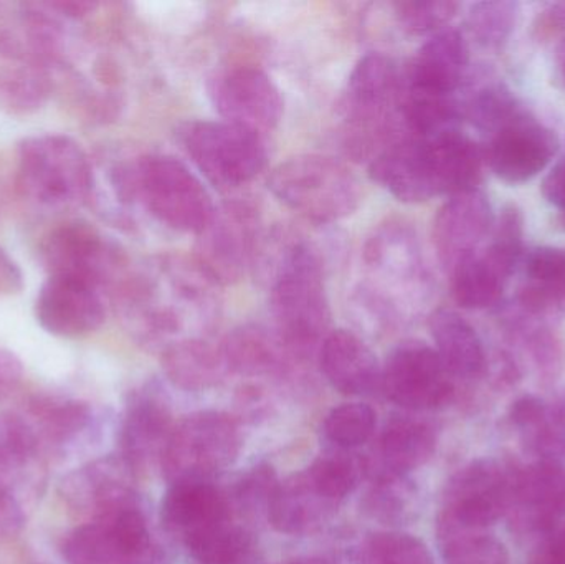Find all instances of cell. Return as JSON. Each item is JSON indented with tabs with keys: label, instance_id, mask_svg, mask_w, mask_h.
<instances>
[{
	"label": "cell",
	"instance_id": "6da1fadb",
	"mask_svg": "<svg viewBox=\"0 0 565 564\" xmlns=\"http://www.w3.org/2000/svg\"><path fill=\"white\" fill-rule=\"evenodd\" d=\"M480 172V148L458 131L397 139L369 166L372 181L408 204L470 191Z\"/></svg>",
	"mask_w": 565,
	"mask_h": 564
},
{
	"label": "cell",
	"instance_id": "7a4b0ae2",
	"mask_svg": "<svg viewBox=\"0 0 565 564\" xmlns=\"http://www.w3.org/2000/svg\"><path fill=\"white\" fill-rule=\"evenodd\" d=\"M17 189L49 211H66L88 202L93 161L85 149L66 135H35L17 149Z\"/></svg>",
	"mask_w": 565,
	"mask_h": 564
},
{
	"label": "cell",
	"instance_id": "3957f363",
	"mask_svg": "<svg viewBox=\"0 0 565 564\" xmlns=\"http://www.w3.org/2000/svg\"><path fill=\"white\" fill-rule=\"evenodd\" d=\"M278 338L296 353H308L328 337L331 324L321 260L311 245L288 247L271 287Z\"/></svg>",
	"mask_w": 565,
	"mask_h": 564
},
{
	"label": "cell",
	"instance_id": "277c9868",
	"mask_svg": "<svg viewBox=\"0 0 565 564\" xmlns=\"http://www.w3.org/2000/svg\"><path fill=\"white\" fill-rule=\"evenodd\" d=\"M404 76L388 56L369 53L352 70L345 95V148L354 158L381 155L401 116ZM371 159V161H372Z\"/></svg>",
	"mask_w": 565,
	"mask_h": 564
},
{
	"label": "cell",
	"instance_id": "5b68a950",
	"mask_svg": "<svg viewBox=\"0 0 565 564\" xmlns=\"http://www.w3.org/2000/svg\"><path fill=\"white\" fill-rule=\"evenodd\" d=\"M268 189L302 217L331 224L354 214L361 204L358 178L344 162L329 156L288 159L271 171Z\"/></svg>",
	"mask_w": 565,
	"mask_h": 564
},
{
	"label": "cell",
	"instance_id": "8992f818",
	"mask_svg": "<svg viewBox=\"0 0 565 564\" xmlns=\"http://www.w3.org/2000/svg\"><path fill=\"white\" fill-rule=\"evenodd\" d=\"M62 555L68 564H171L139 499L76 526L63 542Z\"/></svg>",
	"mask_w": 565,
	"mask_h": 564
},
{
	"label": "cell",
	"instance_id": "52a82bcc",
	"mask_svg": "<svg viewBox=\"0 0 565 564\" xmlns=\"http://www.w3.org/2000/svg\"><path fill=\"white\" fill-rule=\"evenodd\" d=\"M136 199L159 222L188 234H201L215 205L201 179L171 156H142L135 162Z\"/></svg>",
	"mask_w": 565,
	"mask_h": 564
},
{
	"label": "cell",
	"instance_id": "ba28073f",
	"mask_svg": "<svg viewBox=\"0 0 565 564\" xmlns=\"http://www.w3.org/2000/svg\"><path fill=\"white\" fill-rule=\"evenodd\" d=\"M241 447L237 423L227 414L204 411L174 426L159 466L169 483L212 482L237 460Z\"/></svg>",
	"mask_w": 565,
	"mask_h": 564
},
{
	"label": "cell",
	"instance_id": "9c48e42d",
	"mask_svg": "<svg viewBox=\"0 0 565 564\" xmlns=\"http://www.w3.org/2000/svg\"><path fill=\"white\" fill-rule=\"evenodd\" d=\"M178 135L182 148L217 188H241L267 166L264 139L250 129L227 121H189Z\"/></svg>",
	"mask_w": 565,
	"mask_h": 564
},
{
	"label": "cell",
	"instance_id": "30bf717a",
	"mask_svg": "<svg viewBox=\"0 0 565 564\" xmlns=\"http://www.w3.org/2000/svg\"><path fill=\"white\" fill-rule=\"evenodd\" d=\"M40 257L46 274L92 281L103 290L116 280L125 265L118 245L86 222H68L50 232Z\"/></svg>",
	"mask_w": 565,
	"mask_h": 564
},
{
	"label": "cell",
	"instance_id": "8fae6325",
	"mask_svg": "<svg viewBox=\"0 0 565 564\" xmlns=\"http://www.w3.org/2000/svg\"><path fill=\"white\" fill-rule=\"evenodd\" d=\"M198 267L215 284H234L257 255V215L252 207L232 202L215 209L199 234Z\"/></svg>",
	"mask_w": 565,
	"mask_h": 564
},
{
	"label": "cell",
	"instance_id": "7c38bea8",
	"mask_svg": "<svg viewBox=\"0 0 565 564\" xmlns=\"http://www.w3.org/2000/svg\"><path fill=\"white\" fill-rule=\"evenodd\" d=\"M450 373L434 348L420 341L398 344L382 368L385 396L411 411L440 407L454 394Z\"/></svg>",
	"mask_w": 565,
	"mask_h": 564
},
{
	"label": "cell",
	"instance_id": "4fadbf2b",
	"mask_svg": "<svg viewBox=\"0 0 565 564\" xmlns=\"http://www.w3.org/2000/svg\"><path fill=\"white\" fill-rule=\"evenodd\" d=\"M212 103L224 121L257 135L274 131L282 116V96L274 79L257 68H234L212 79Z\"/></svg>",
	"mask_w": 565,
	"mask_h": 564
},
{
	"label": "cell",
	"instance_id": "5bb4252c",
	"mask_svg": "<svg viewBox=\"0 0 565 564\" xmlns=\"http://www.w3.org/2000/svg\"><path fill=\"white\" fill-rule=\"evenodd\" d=\"M35 318L53 337H88L105 321V290L92 281L49 275L36 295Z\"/></svg>",
	"mask_w": 565,
	"mask_h": 564
},
{
	"label": "cell",
	"instance_id": "9a60e30c",
	"mask_svg": "<svg viewBox=\"0 0 565 564\" xmlns=\"http://www.w3.org/2000/svg\"><path fill=\"white\" fill-rule=\"evenodd\" d=\"M493 132L488 162L494 174L510 184H523L536 178L559 148L551 129L520 111Z\"/></svg>",
	"mask_w": 565,
	"mask_h": 564
},
{
	"label": "cell",
	"instance_id": "2e32d148",
	"mask_svg": "<svg viewBox=\"0 0 565 564\" xmlns=\"http://www.w3.org/2000/svg\"><path fill=\"white\" fill-rule=\"evenodd\" d=\"M234 520L227 492L212 482L171 483L162 500V525L184 549Z\"/></svg>",
	"mask_w": 565,
	"mask_h": 564
},
{
	"label": "cell",
	"instance_id": "e0dca14e",
	"mask_svg": "<svg viewBox=\"0 0 565 564\" xmlns=\"http://www.w3.org/2000/svg\"><path fill=\"white\" fill-rule=\"evenodd\" d=\"M19 417L42 459L75 453L92 439L96 427L93 407L68 397H39Z\"/></svg>",
	"mask_w": 565,
	"mask_h": 564
},
{
	"label": "cell",
	"instance_id": "ac0fdd59",
	"mask_svg": "<svg viewBox=\"0 0 565 564\" xmlns=\"http://www.w3.org/2000/svg\"><path fill=\"white\" fill-rule=\"evenodd\" d=\"M172 429L171 409L164 396L154 386L141 387L126 403L119 429V456L138 476L152 464H161Z\"/></svg>",
	"mask_w": 565,
	"mask_h": 564
},
{
	"label": "cell",
	"instance_id": "d6986e66",
	"mask_svg": "<svg viewBox=\"0 0 565 564\" xmlns=\"http://www.w3.org/2000/svg\"><path fill=\"white\" fill-rule=\"evenodd\" d=\"M493 225V212L483 192L470 189L451 195L434 222V244L445 268L451 272L477 254Z\"/></svg>",
	"mask_w": 565,
	"mask_h": 564
},
{
	"label": "cell",
	"instance_id": "ffe728a7",
	"mask_svg": "<svg viewBox=\"0 0 565 564\" xmlns=\"http://www.w3.org/2000/svg\"><path fill=\"white\" fill-rule=\"evenodd\" d=\"M135 479V470L121 456L103 457L70 473L60 492L72 512L92 520L138 500Z\"/></svg>",
	"mask_w": 565,
	"mask_h": 564
},
{
	"label": "cell",
	"instance_id": "44dd1931",
	"mask_svg": "<svg viewBox=\"0 0 565 564\" xmlns=\"http://www.w3.org/2000/svg\"><path fill=\"white\" fill-rule=\"evenodd\" d=\"M504 509V483L491 462H478L461 470L448 487L444 525L478 530L500 519Z\"/></svg>",
	"mask_w": 565,
	"mask_h": 564
},
{
	"label": "cell",
	"instance_id": "7402d4cb",
	"mask_svg": "<svg viewBox=\"0 0 565 564\" xmlns=\"http://www.w3.org/2000/svg\"><path fill=\"white\" fill-rule=\"evenodd\" d=\"M319 363L326 380L345 396H365L381 387L377 358L361 338L349 331H331L324 338Z\"/></svg>",
	"mask_w": 565,
	"mask_h": 564
},
{
	"label": "cell",
	"instance_id": "603a6c76",
	"mask_svg": "<svg viewBox=\"0 0 565 564\" xmlns=\"http://www.w3.org/2000/svg\"><path fill=\"white\" fill-rule=\"evenodd\" d=\"M339 506L341 503L312 480L308 470H302L278 483L267 520L285 535H306L324 525L338 512Z\"/></svg>",
	"mask_w": 565,
	"mask_h": 564
},
{
	"label": "cell",
	"instance_id": "cb8c5ba5",
	"mask_svg": "<svg viewBox=\"0 0 565 564\" xmlns=\"http://www.w3.org/2000/svg\"><path fill=\"white\" fill-rule=\"evenodd\" d=\"M468 65V46L458 30L435 33L415 55L404 85L434 95H454Z\"/></svg>",
	"mask_w": 565,
	"mask_h": 564
},
{
	"label": "cell",
	"instance_id": "d4e9b609",
	"mask_svg": "<svg viewBox=\"0 0 565 564\" xmlns=\"http://www.w3.org/2000/svg\"><path fill=\"white\" fill-rule=\"evenodd\" d=\"M434 430L420 421L395 417L388 421L374 450V457L365 459L367 476L405 477L424 466L435 453Z\"/></svg>",
	"mask_w": 565,
	"mask_h": 564
},
{
	"label": "cell",
	"instance_id": "484cf974",
	"mask_svg": "<svg viewBox=\"0 0 565 564\" xmlns=\"http://www.w3.org/2000/svg\"><path fill=\"white\" fill-rule=\"evenodd\" d=\"M438 357L451 376L475 377L483 371L484 351L477 331L460 315L438 310L430 317Z\"/></svg>",
	"mask_w": 565,
	"mask_h": 564
},
{
	"label": "cell",
	"instance_id": "4316f807",
	"mask_svg": "<svg viewBox=\"0 0 565 564\" xmlns=\"http://www.w3.org/2000/svg\"><path fill=\"white\" fill-rule=\"evenodd\" d=\"M162 368L175 386L202 391L218 383L224 374V353L201 340L171 344L162 353Z\"/></svg>",
	"mask_w": 565,
	"mask_h": 564
},
{
	"label": "cell",
	"instance_id": "83f0119b",
	"mask_svg": "<svg viewBox=\"0 0 565 564\" xmlns=\"http://www.w3.org/2000/svg\"><path fill=\"white\" fill-rule=\"evenodd\" d=\"M450 274L455 300L470 310H481L497 304L508 280V275L480 251L461 262Z\"/></svg>",
	"mask_w": 565,
	"mask_h": 564
},
{
	"label": "cell",
	"instance_id": "f1b7e54d",
	"mask_svg": "<svg viewBox=\"0 0 565 564\" xmlns=\"http://www.w3.org/2000/svg\"><path fill=\"white\" fill-rule=\"evenodd\" d=\"M40 486V464L0 466V539L17 535L26 522L29 500Z\"/></svg>",
	"mask_w": 565,
	"mask_h": 564
},
{
	"label": "cell",
	"instance_id": "f546056e",
	"mask_svg": "<svg viewBox=\"0 0 565 564\" xmlns=\"http://www.w3.org/2000/svg\"><path fill=\"white\" fill-rule=\"evenodd\" d=\"M282 341L260 328H242L225 341L224 360L235 373L258 376L270 374L281 366Z\"/></svg>",
	"mask_w": 565,
	"mask_h": 564
},
{
	"label": "cell",
	"instance_id": "4dcf8cb0",
	"mask_svg": "<svg viewBox=\"0 0 565 564\" xmlns=\"http://www.w3.org/2000/svg\"><path fill=\"white\" fill-rule=\"evenodd\" d=\"M192 564H262L254 533L245 523H225L189 546Z\"/></svg>",
	"mask_w": 565,
	"mask_h": 564
},
{
	"label": "cell",
	"instance_id": "1f68e13d",
	"mask_svg": "<svg viewBox=\"0 0 565 564\" xmlns=\"http://www.w3.org/2000/svg\"><path fill=\"white\" fill-rule=\"evenodd\" d=\"M527 285L523 290V304L531 310H543L551 301L565 297V251L557 247H540L527 255Z\"/></svg>",
	"mask_w": 565,
	"mask_h": 564
},
{
	"label": "cell",
	"instance_id": "d6a6232c",
	"mask_svg": "<svg viewBox=\"0 0 565 564\" xmlns=\"http://www.w3.org/2000/svg\"><path fill=\"white\" fill-rule=\"evenodd\" d=\"M306 470L331 499L342 503L367 476V462L352 450L334 447L322 453Z\"/></svg>",
	"mask_w": 565,
	"mask_h": 564
},
{
	"label": "cell",
	"instance_id": "836d02e7",
	"mask_svg": "<svg viewBox=\"0 0 565 564\" xmlns=\"http://www.w3.org/2000/svg\"><path fill=\"white\" fill-rule=\"evenodd\" d=\"M52 73L33 66L12 65L0 73V102L17 113L39 109L52 93Z\"/></svg>",
	"mask_w": 565,
	"mask_h": 564
},
{
	"label": "cell",
	"instance_id": "e575fe53",
	"mask_svg": "<svg viewBox=\"0 0 565 564\" xmlns=\"http://www.w3.org/2000/svg\"><path fill=\"white\" fill-rule=\"evenodd\" d=\"M278 483L277 473L268 464L252 467L235 482L231 493H227L235 519L241 517L248 526L262 517L268 519L271 497Z\"/></svg>",
	"mask_w": 565,
	"mask_h": 564
},
{
	"label": "cell",
	"instance_id": "d590c367",
	"mask_svg": "<svg viewBox=\"0 0 565 564\" xmlns=\"http://www.w3.org/2000/svg\"><path fill=\"white\" fill-rule=\"evenodd\" d=\"M352 564H434V558L415 536L385 532L375 533L362 542Z\"/></svg>",
	"mask_w": 565,
	"mask_h": 564
},
{
	"label": "cell",
	"instance_id": "8d00e7d4",
	"mask_svg": "<svg viewBox=\"0 0 565 564\" xmlns=\"http://www.w3.org/2000/svg\"><path fill=\"white\" fill-rule=\"evenodd\" d=\"M375 424L377 416L367 404H342L326 417L324 434L332 446L352 450L371 439Z\"/></svg>",
	"mask_w": 565,
	"mask_h": 564
},
{
	"label": "cell",
	"instance_id": "74e56055",
	"mask_svg": "<svg viewBox=\"0 0 565 564\" xmlns=\"http://www.w3.org/2000/svg\"><path fill=\"white\" fill-rule=\"evenodd\" d=\"M516 15L518 3H475L468 13V29L473 39L484 49H500L513 32Z\"/></svg>",
	"mask_w": 565,
	"mask_h": 564
},
{
	"label": "cell",
	"instance_id": "f35d334b",
	"mask_svg": "<svg viewBox=\"0 0 565 564\" xmlns=\"http://www.w3.org/2000/svg\"><path fill=\"white\" fill-rule=\"evenodd\" d=\"M372 489L364 500V510L385 525H394L407 517L414 489L405 477H379L372 479Z\"/></svg>",
	"mask_w": 565,
	"mask_h": 564
},
{
	"label": "cell",
	"instance_id": "ab89813d",
	"mask_svg": "<svg viewBox=\"0 0 565 564\" xmlns=\"http://www.w3.org/2000/svg\"><path fill=\"white\" fill-rule=\"evenodd\" d=\"M523 248V217L516 207H507L501 212L500 221L491 231V242L484 254L510 277L520 260Z\"/></svg>",
	"mask_w": 565,
	"mask_h": 564
},
{
	"label": "cell",
	"instance_id": "60d3db41",
	"mask_svg": "<svg viewBox=\"0 0 565 564\" xmlns=\"http://www.w3.org/2000/svg\"><path fill=\"white\" fill-rule=\"evenodd\" d=\"M395 15L405 30L427 33L447 25L458 12V3L450 0H405L394 3Z\"/></svg>",
	"mask_w": 565,
	"mask_h": 564
},
{
	"label": "cell",
	"instance_id": "b9f144b4",
	"mask_svg": "<svg viewBox=\"0 0 565 564\" xmlns=\"http://www.w3.org/2000/svg\"><path fill=\"white\" fill-rule=\"evenodd\" d=\"M42 462L19 414H0V466Z\"/></svg>",
	"mask_w": 565,
	"mask_h": 564
},
{
	"label": "cell",
	"instance_id": "7bdbcfd3",
	"mask_svg": "<svg viewBox=\"0 0 565 564\" xmlns=\"http://www.w3.org/2000/svg\"><path fill=\"white\" fill-rule=\"evenodd\" d=\"M22 361L12 351L0 348V401L12 396L22 383Z\"/></svg>",
	"mask_w": 565,
	"mask_h": 564
},
{
	"label": "cell",
	"instance_id": "ee69618b",
	"mask_svg": "<svg viewBox=\"0 0 565 564\" xmlns=\"http://www.w3.org/2000/svg\"><path fill=\"white\" fill-rule=\"evenodd\" d=\"M543 194L565 217V159L544 179Z\"/></svg>",
	"mask_w": 565,
	"mask_h": 564
},
{
	"label": "cell",
	"instance_id": "f6af8a7d",
	"mask_svg": "<svg viewBox=\"0 0 565 564\" xmlns=\"http://www.w3.org/2000/svg\"><path fill=\"white\" fill-rule=\"evenodd\" d=\"M22 287V270L17 262L0 248V295L19 294Z\"/></svg>",
	"mask_w": 565,
	"mask_h": 564
},
{
	"label": "cell",
	"instance_id": "bcb514c9",
	"mask_svg": "<svg viewBox=\"0 0 565 564\" xmlns=\"http://www.w3.org/2000/svg\"><path fill=\"white\" fill-rule=\"evenodd\" d=\"M544 406L536 397H523L516 401L514 406L511 407V417L514 423L520 426H527V424L537 423L540 417L543 416Z\"/></svg>",
	"mask_w": 565,
	"mask_h": 564
},
{
	"label": "cell",
	"instance_id": "7dc6e473",
	"mask_svg": "<svg viewBox=\"0 0 565 564\" xmlns=\"http://www.w3.org/2000/svg\"><path fill=\"white\" fill-rule=\"evenodd\" d=\"M547 564H565V530L554 536L544 555L541 556Z\"/></svg>",
	"mask_w": 565,
	"mask_h": 564
},
{
	"label": "cell",
	"instance_id": "c3c4849f",
	"mask_svg": "<svg viewBox=\"0 0 565 564\" xmlns=\"http://www.w3.org/2000/svg\"><path fill=\"white\" fill-rule=\"evenodd\" d=\"M556 65L557 72H559L561 78H563L565 85V39L561 42V45L557 46Z\"/></svg>",
	"mask_w": 565,
	"mask_h": 564
},
{
	"label": "cell",
	"instance_id": "681fc988",
	"mask_svg": "<svg viewBox=\"0 0 565 564\" xmlns=\"http://www.w3.org/2000/svg\"><path fill=\"white\" fill-rule=\"evenodd\" d=\"M282 564H334L331 560L326 558H299L292 560V562H286Z\"/></svg>",
	"mask_w": 565,
	"mask_h": 564
},
{
	"label": "cell",
	"instance_id": "f907efd6",
	"mask_svg": "<svg viewBox=\"0 0 565 564\" xmlns=\"http://www.w3.org/2000/svg\"><path fill=\"white\" fill-rule=\"evenodd\" d=\"M557 13H554V17H557V19L561 20V22H564L565 20V3L564 6L557 7Z\"/></svg>",
	"mask_w": 565,
	"mask_h": 564
}]
</instances>
